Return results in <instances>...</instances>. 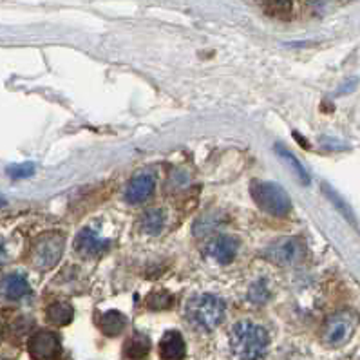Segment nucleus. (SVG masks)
<instances>
[{"mask_svg": "<svg viewBox=\"0 0 360 360\" xmlns=\"http://www.w3.org/2000/svg\"><path fill=\"white\" fill-rule=\"evenodd\" d=\"M163 226H165V214L158 208L147 210L141 217V230L148 236H158L163 230Z\"/></svg>", "mask_w": 360, "mask_h": 360, "instance_id": "nucleus-15", "label": "nucleus"}, {"mask_svg": "<svg viewBox=\"0 0 360 360\" xmlns=\"http://www.w3.org/2000/svg\"><path fill=\"white\" fill-rule=\"evenodd\" d=\"M277 153H279L281 156L284 158V160H288V163L293 167V170H295V172H297V176H299V178L302 179V183H306V185H308V183H309L308 172H306L304 167H302L301 163L297 161V158L293 156L292 153H288V150H283V148H277Z\"/></svg>", "mask_w": 360, "mask_h": 360, "instance_id": "nucleus-20", "label": "nucleus"}, {"mask_svg": "<svg viewBox=\"0 0 360 360\" xmlns=\"http://www.w3.org/2000/svg\"><path fill=\"white\" fill-rule=\"evenodd\" d=\"M98 326L107 337H118V335L123 333L125 326H127V317L116 309H110V311H105V314L100 317L98 321Z\"/></svg>", "mask_w": 360, "mask_h": 360, "instance_id": "nucleus-13", "label": "nucleus"}, {"mask_svg": "<svg viewBox=\"0 0 360 360\" xmlns=\"http://www.w3.org/2000/svg\"><path fill=\"white\" fill-rule=\"evenodd\" d=\"M6 261V250H4V246H2V243H0V266L4 264Z\"/></svg>", "mask_w": 360, "mask_h": 360, "instance_id": "nucleus-23", "label": "nucleus"}, {"mask_svg": "<svg viewBox=\"0 0 360 360\" xmlns=\"http://www.w3.org/2000/svg\"><path fill=\"white\" fill-rule=\"evenodd\" d=\"M148 349H150V342H148L147 337L141 333H136L132 339H129L127 346H125V355L129 359H141V356L147 355Z\"/></svg>", "mask_w": 360, "mask_h": 360, "instance_id": "nucleus-16", "label": "nucleus"}, {"mask_svg": "<svg viewBox=\"0 0 360 360\" xmlns=\"http://www.w3.org/2000/svg\"><path fill=\"white\" fill-rule=\"evenodd\" d=\"M6 205V200H4V195H0V207H4Z\"/></svg>", "mask_w": 360, "mask_h": 360, "instance_id": "nucleus-24", "label": "nucleus"}, {"mask_svg": "<svg viewBox=\"0 0 360 360\" xmlns=\"http://www.w3.org/2000/svg\"><path fill=\"white\" fill-rule=\"evenodd\" d=\"M30 353L37 360H55L60 355V340L53 331H39L30 339Z\"/></svg>", "mask_w": 360, "mask_h": 360, "instance_id": "nucleus-7", "label": "nucleus"}, {"mask_svg": "<svg viewBox=\"0 0 360 360\" xmlns=\"http://www.w3.org/2000/svg\"><path fill=\"white\" fill-rule=\"evenodd\" d=\"M324 192H326V195H328V198H330V200L333 201V203H335V207L339 208L340 212H342L344 216L347 217V221H352V223H353V221H355V219H353V214H352V210H349V208L346 207V203H344V201L340 200L339 195L335 194V192L331 191L330 187H326V185H324Z\"/></svg>", "mask_w": 360, "mask_h": 360, "instance_id": "nucleus-21", "label": "nucleus"}, {"mask_svg": "<svg viewBox=\"0 0 360 360\" xmlns=\"http://www.w3.org/2000/svg\"><path fill=\"white\" fill-rule=\"evenodd\" d=\"M266 257L279 266H293L304 257V246L295 238H283L266 248Z\"/></svg>", "mask_w": 360, "mask_h": 360, "instance_id": "nucleus-5", "label": "nucleus"}, {"mask_svg": "<svg viewBox=\"0 0 360 360\" xmlns=\"http://www.w3.org/2000/svg\"><path fill=\"white\" fill-rule=\"evenodd\" d=\"M0 290H2V293H4L8 299H13V301L22 299V297H26L27 293L31 292L30 283L26 281V277L18 276V274L4 277L2 283H0Z\"/></svg>", "mask_w": 360, "mask_h": 360, "instance_id": "nucleus-12", "label": "nucleus"}, {"mask_svg": "<svg viewBox=\"0 0 360 360\" xmlns=\"http://www.w3.org/2000/svg\"><path fill=\"white\" fill-rule=\"evenodd\" d=\"M187 319L198 330H216L225 319V302L210 293L192 297L187 302Z\"/></svg>", "mask_w": 360, "mask_h": 360, "instance_id": "nucleus-2", "label": "nucleus"}, {"mask_svg": "<svg viewBox=\"0 0 360 360\" xmlns=\"http://www.w3.org/2000/svg\"><path fill=\"white\" fill-rule=\"evenodd\" d=\"M239 250L238 239L230 238V236H217L207 245V257L217 264H229L232 263Z\"/></svg>", "mask_w": 360, "mask_h": 360, "instance_id": "nucleus-8", "label": "nucleus"}, {"mask_svg": "<svg viewBox=\"0 0 360 360\" xmlns=\"http://www.w3.org/2000/svg\"><path fill=\"white\" fill-rule=\"evenodd\" d=\"M248 299H250L254 304H264V302L270 299V288L264 279L255 281L250 286V292H248Z\"/></svg>", "mask_w": 360, "mask_h": 360, "instance_id": "nucleus-17", "label": "nucleus"}, {"mask_svg": "<svg viewBox=\"0 0 360 360\" xmlns=\"http://www.w3.org/2000/svg\"><path fill=\"white\" fill-rule=\"evenodd\" d=\"M353 331H355V317L349 311H339L328 319L322 335L328 346L339 347L352 339Z\"/></svg>", "mask_w": 360, "mask_h": 360, "instance_id": "nucleus-6", "label": "nucleus"}, {"mask_svg": "<svg viewBox=\"0 0 360 360\" xmlns=\"http://www.w3.org/2000/svg\"><path fill=\"white\" fill-rule=\"evenodd\" d=\"M0 340H2V328H0Z\"/></svg>", "mask_w": 360, "mask_h": 360, "instance_id": "nucleus-25", "label": "nucleus"}, {"mask_svg": "<svg viewBox=\"0 0 360 360\" xmlns=\"http://www.w3.org/2000/svg\"><path fill=\"white\" fill-rule=\"evenodd\" d=\"M266 9L271 15H288L292 11V0H264Z\"/></svg>", "mask_w": 360, "mask_h": 360, "instance_id": "nucleus-19", "label": "nucleus"}, {"mask_svg": "<svg viewBox=\"0 0 360 360\" xmlns=\"http://www.w3.org/2000/svg\"><path fill=\"white\" fill-rule=\"evenodd\" d=\"M154 191V178L150 174H140V176H134L131 179V183L127 185V191H125V200L129 203L136 205L141 203L153 194Z\"/></svg>", "mask_w": 360, "mask_h": 360, "instance_id": "nucleus-10", "label": "nucleus"}, {"mask_svg": "<svg viewBox=\"0 0 360 360\" xmlns=\"http://www.w3.org/2000/svg\"><path fill=\"white\" fill-rule=\"evenodd\" d=\"M172 302H174V297L170 295L169 292H165V290L150 293L147 299V304L150 309H167L172 306Z\"/></svg>", "mask_w": 360, "mask_h": 360, "instance_id": "nucleus-18", "label": "nucleus"}, {"mask_svg": "<svg viewBox=\"0 0 360 360\" xmlns=\"http://www.w3.org/2000/svg\"><path fill=\"white\" fill-rule=\"evenodd\" d=\"M65 241L60 233H46L34 243L33 263L40 270H49L55 266L64 254Z\"/></svg>", "mask_w": 360, "mask_h": 360, "instance_id": "nucleus-4", "label": "nucleus"}, {"mask_svg": "<svg viewBox=\"0 0 360 360\" xmlns=\"http://www.w3.org/2000/svg\"><path fill=\"white\" fill-rule=\"evenodd\" d=\"M8 172L13 176V178H27L31 174L34 172V165L33 163H22V165H13L9 167Z\"/></svg>", "mask_w": 360, "mask_h": 360, "instance_id": "nucleus-22", "label": "nucleus"}, {"mask_svg": "<svg viewBox=\"0 0 360 360\" xmlns=\"http://www.w3.org/2000/svg\"><path fill=\"white\" fill-rule=\"evenodd\" d=\"M109 246L110 241L100 238L91 229L80 230L77 239H75V250H77L78 255H84V257H96V255L103 254Z\"/></svg>", "mask_w": 360, "mask_h": 360, "instance_id": "nucleus-9", "label": "nucleus"}, {"mask_svg": "<svg viewBox=\"0 0 360 360\" xmlns=\"http://www.w3.org/2000/svg\"><path fill=\"white\" fill-rule=\"evenodd\" d=\"M160 355L163 360H183L185 340L179 331H167L160 342Z\"/></svg>", "mask_w": 360, "mask_h": 360, "instance_id": "nucleus-11", "label": "nucleus"}, {"mask_svg": "<svg viewBox=\"0 0 360 360\" xmlns=\"http://www.w3.org/2000/svg\"><path fill=\"white\" fill-rule=\"evenodd\" d=\"M252 200L263 212L283 217L292 210V200L283 187L270 181H254L250 185Z\"/></svg>", "mask_w": 360, "mask_h": 360, "instance_id": "nucleus-3", "label": "nucleus"}, {"mask_svg": "<svg viewBox=\"0 0 360 360\" xmlns=\"http://www.w3.org/2000/svg\"><path fill=\"white\" fill-rule=\"evenodd\" d=\"M268 344L266 330L250 321L238 322L230 331V352L236 360H263Z\"/></svg>", "mask_w": 360, "mask_h": 360, "instance_id": "nucleus-1", "label": "nucleus"}, {"mask_svg": "<svg viewBox=\"0 0 360 360\" xmlns=\"http://www.w3.org/2000/svg\"><path fill=\"white\" fill-rule=\"evenodd\" d=\"M72 317H75V311L68 302H55L47 308V321L53 322L55 326H68Z\"/></svg>", "mask_w": 360, "mask_h": 360, "instance_id": "nucleus-14", "label": "nucleus"}]
</instances>
